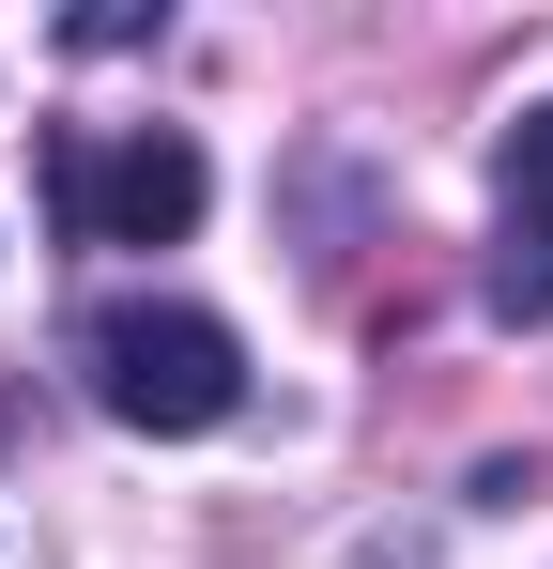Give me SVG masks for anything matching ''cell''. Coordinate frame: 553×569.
I'll return each mask as SVG.
<instances>
[{"label":"cell","mask_w":553,"mask_h":569,"mask_svg":"<svg viewBox=\"0 0 553 569\" xmlns=\"http://www.w3.org/2000/svg\"><path fill=\"white\" fill-rule=\"evenodd\" d=\"M507 323H553V108L507 123V262H492Z\"/></svg>","instance_id":"3957f363"},{"label":"cell","mask_w":553,"mask_h":569,"mask_svg":"<svg viewBox=\"0 0 553 569\" xmlns=\"http://www.w3.org/2000/svg\"><path fill=\"white\" fill-rule=\"evenodd\" d=\"M47 200H62V231L78 247H184L200 231V200H215V170H200V139H170V123H139V139H47Z\"/></svg>","instance_id":"7a4b0ae2"},{"label":"cell","mask_w":553,"mask_h":569,"mask_svg":"<svg viewBox=\"0 0 553 569\" xmlns=\"http://www.w3.org/2000/svg\"><path fill=\"white\" fill-rule=\"evenodd\" d=\"M78 370H92V400L123 431H215V416H247V339L215 308H184V292H108L78 323Z\"/></svg>","instance_id":"6da1fadb"}]
</instances>
